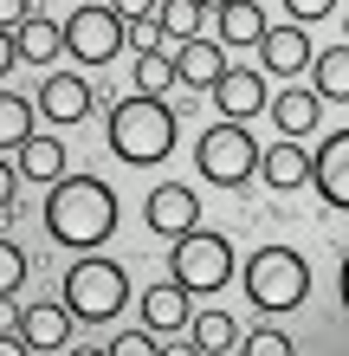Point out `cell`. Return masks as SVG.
I'll return each mask as SVG.
<instances>
[{
    "mask_svg": "<svg viewBox=\"0 0 349 356\" xmlns=\"http://www.w3.org/2000/svg\"><path fill=\"white\" fill-rule=\"evenodd\" d=\"M175 72H181V91H214L227 78V39L220 33H201V39H181L175 46Z\"/></svg>",
    "mask_w": 349,
    "mask_h": 356,
    "instance_id": "11",
    "label": "cell"
},
{
    "mask_svg": "<svg viewBox=\"0 0 349 356\" xmlns=\"http://www.w3.org/2000/svg\"><path fill=\"white\" fill-rule=\"evenodd\" d=\"M323 104H330V97H323L317 85H298V78H291V85L272 97V123H278V136H317Z\"/></svg>",
    "mask_w": 349,
    "mask_h": 356,
    "instance_id": "15",
    "label": "cell"
},
{
    "mask_svg": "<svg viewBox=\"0 0 349 356\" xmlns=\"http://www.w3.org/2000/svg\"><path fill=\"white\" fill-rule=\"evenodd\" d=\"M65 46H71V58L78 65H110V58L130 46V19H123L110 0H85V7H71V19H65Z\"/></svg>",
    "mask_w": 349,
    "mask_h": 356,
    "instance_id": "7",
    "label": "cell"
},
{
    "mask_svg": "<svg viewBox=\"0 0 349 356\" xmlns=\"http://www.w3.org/2000/svg\"><path fill=\"white\" fill-rule=\"evenodd\" d=\"M265 78H272V72H239V65H233V72L214 85L220 117H239V123H253L259 111H272V91H265Z\"/></svg>",
    "mask_w": 349,
    "mask_h": 356,
    "instance_id": "16",
    "label": "cell"
},
{
    "mask_svg": "<svg viewBox=\"0 0 349 356\" xmlns=\"http://www.w3.org/2000/svg\"><path fill=\"white\" fill-rule=\"evenodd\" d=\"M155 337H162V330H149V324H136V330H117V337H110L104 350H110V356H155V350H162Z\"/></svg>",
    "mask_w": 349,
    "mask_h": 356,
    "instance_id": "28",
    "label": "cell"
},
{
    "mask_svg": "<svg viewBox=\"0 0 349 356\" xmlns=\"http://www.w3.org/2000/svg\"><path fill=\"white\" fill-rule=\"evenodd\" d=\"M117 220H123V201L104 175H58L46 188V234L71 253H97L104 240H117Z\"/></svg>",
    "mask_w": 349,
    "mask_h": 356,
    "instance_id": "1",
    "label": "cell"
},
{
    "mask_svg": "<svg viewBox=\"0 0 349 356\" xmlns=\"http://www.w3.org/2000/svg\"><path fill=\"white\" fill-rule=\"evenodd\" d=\"M19 162V175H26V188H52L58 175H71L65 169V136H26L19 149H7Z\"/></svg>",
    "mask_w": 349,
    "mask_h": 356,
    "instance_id": "18",
    "label": "cell"
},
{
    "mask_svg": "<svg viewBox=\"0 0 349 356\" xmlns=\"http://www.w3.org/2000/svg\"><path fill=\"white\" fill-rule=\"evenodd\" d=\"M311 298V259L284 240H265L246 253V305L265 311V318H284Z\"/></svg>",
    "mask_w": 349,
    "mask_h": 356,
    "instance_id": "3",
    "label": "cell"
},
{
    "mask_svg": "<svg viewBox=\"0 0 349 356\" xmlns=\"http://www.w3.org/2000/svg\"><path fill=\"white\" fill-rule=\"evenodd\" d=\"M130 85H136V91H149V97H162L169 85H181V72H175V52H169V46H155V52H136V65H130Z\"/></svg>",
    "mask_w": 349,
    "mask_h": 356,
    "instance_id": "21",
    "label": "cell"
},
{
    "mask_svg": "<svg viewBox=\"0 0 349 356\" xmlns=\"http://www.w3.org/2000/svg\"><path fill=\"white\" fill-rule=\"evenodd\" d=\"M317 195L337 207V214H349V130H330L317 143Z\"/></svg>",
    "mask_w": 349,
    "mask_h": 356,
    "instance_id": "17",
    "label": "cell"
},
{
    "mask_svg": "<svg viewBox=\"0 0 349 356\" xmlns=\"http://www.w3.org/2000/svg\"><path fill=\"white\" fill-rule=\"evenodd\" d=\"M97 85L85 72H46V85H39V117L52 123V130H71V123H85L97 111Z\"/></svg>",
    "mask_w": 349,
    "mask_h": 356,
    "instance_id": "9",
    "label": "cell"
},
{
    "mask_svg": "<svg viewBox=\"0 0 349 356\" xmlns=\"http://www.w3.org/2000/svg\"><path fill=\"white\" fill-rule=\"evenodd\" d=\"M33 117H39V104H26L19 91H0V149H19V143H26Z\"/></svg>",
    "mask_w": 349,
    "mask_h": 356,
    "instance_id": "25",
    "label": "cell"
},
{
    "mask_svg": "<svg viewBox=\"0 0 349 356\" xmlns=\"http://www.w3.org/2000/svg\"><path fill=\"white\" fill-rule=\"evenodd\" d=\"M284 13L304 19V26H317V19H330V13H337V0H284Z\"/></svg>",
    "mask_w": 349,
    "mask_h": 356,
    "instance_id": "29",
    "label": "cell"
},
{
    "mask_svg": "<svg viewBox=\"0 0 349 356\" xmlns=\"http://www.w3.org/2000/svg\"><path fill=\"white\" fill-rule=\"evenodd\" d=\"M169 272L188 291H227L233 279H239V253H233V240L227 234H214V227H194V234H181L175 246H169Z\"/></svg>",
    "mask_w": 349,
    "mask_h": 356,
    "instance_id": "6",
    "label": "cell"
},
{
    "mask_svg": "<svg viewBox=\"0 0 349 356\" xmlns=\"http://www.w3.org/2000/svg\"><path fill=\"white\" fill-rule=\"evenodd\" d=\"M162 33H169V46H181V39H201V26L214 19V7H201V0H162Z\"/></svg>",
    "mask_w": 349,
    "mask_h": 356,
    "instance_id": "23",
    "label": "cell"
},
{
    "mask_svg": "<svg viewBox=\"0 0 349 356\" xmlns=\"http://www.w3.org/2000/svg\"><path fill=\"white\" fill-rule=\"evenodd\" d=\"M13 39H19V52H26V65H52L58 52H71V46H65V26L46 19V13H33L26 26H13Z\"/></svg>",
    "mask_w": 349,
    "mask_h": 356,
    "instance_id": "19",
    "label": "cell"
},
{
    "mask_svg": "<svg viewBox=\"0 0 349 356\" xmlns=\"http://www.w3.org/2000/svg\"><path fill=\"white\" fill-rule=\"evenodd\" d=\"M175 130H181V111L169 97H149V91H130L117 97L104 111V143L117 162H130V169H155V162H169L175 149Z\"/></svg>",
    "mask_w": 349,
    "mask_h": 356,
    "instance_id": "2",
    "label": "cell"
},
{
    "mask_svg": "<svg viewBox=\"0 0 349 356\" xmlns=\"http://www.w3.org/2000/svg\"><path fill=\"white\" fill-rule=\"evenodd\" d=\"M142 324L162 330V337H175V330H188L194 324V291L175 279H155V285H142Z\"/></svg>",
    "mask_w": 349,
    "mask_h": 356,
    "instance_id": "13",
    "label": "cell"
},
{
    "mask_svg": "<svg viewBox=\"0 0 349 356\" xmlns=\"http://www.w3.org/2000/svg\"><path fill=\"white\" fill-rule=\"evenodd\" d=\"M239 350H246V356H291L298 343L284 337L278 324H259V330H246V343H239Z\"/></svg>",
    "mask_w": 349,
    "mask_h": 356,
    "instance_id": "27",
    "label": "cell"
},
{
    "mask_svg": "<svg viewBox=\"0 0 349 356\" xmlns=\"http://www.w3.org/2000/svg\"><path fill=\"white\" fill-rule=\"evenodd\" d=\"M65 305L78 324H110L123 318V305H130V272L104 253H78L71 272H65Z\"/></svg>",
    "mask_w": 349,
    "mask_h": 356,
    "instance_id": "5",
    "label": "cell"
},
{
    "mask_svg": "<svg viewBox=\"0 0 349 356\" xmlns=\"http://www.w3.org/2000/svg\"><path fill=\"white\" fill-rule=\"evenodd\" d=\"M265 181L278 188V195H298V188L317 181V149H304V136H278L272 149H265Z\"/></svg>",
    "mask_w": 349,
    "mask_h": 356,
    "instance_id": "14",
    "label": "cell"
},
{
    "mask_svg": "<svg viewBox=\"0 0 349 356\" xmlns=\"http://www.w3.org/2000/svg\"><path fill=\"white\" fill-rule=\"evenodd\" d=\"M214 33L227 39V46H259V39H265V13H259V0H227V7L214 13Z\"/></svg>",
    "mask_w": 349,
    "mask_h": 356,
    "instance_id": "20",
    "label": "cell"
},
{
    "mask_svg": "<svg viewBox=\"0 0 349 356\" xmlns=\"http://www.w3.org/2000/svg\"><path fill=\"white\" fill-rule=\"evenodd\" d=\"M259 169H265V149L239 117H220L194 136V175L207 188H246Z\"/></svg>",
    "mask_w": 349,
    "mask_h": 356,
    "instance_id": "4",
    "label": "cell"
},
{
    "mask_svg": "<svg viewBox=\"0 0 349 356\" xmlns=\"http://www.w3.org/2000/svg\"><path fill=\"white\" fill-rule=\"evenodd\" d=\"M201 7H214V13H220V7H227V0H201Z\"/></svg>",
    "mask_w": 349,
    "mask_h": 356,
    "instance_id": "33",
    "label": "cell"
},
{
    "mask_svg": "<svg viewBox=\"0 0 349 356\" xmlns=\"http://www.w3.org/2000/svg\"><path fill=\"white\" fill-rule=\"evenodd\" d=\"M26 272H33L26 246H19V240H0V305H13L19 291H26Z\"/></svg>",
    "mask_w": 349,
    "mask_h": 356,
    "instance_id": "26",
    "label": "cell"
},
{
    "mask_svg": "<svg viewBox=\"0 0 349 356\" xmlns=\"http://www.w3.org/2000/svg\"><path fill=\"white\" fill-rule=\"evenodd\" d=\"M259 58H265V72H272V78H304V72L317 65V52H311V33H304V19L265 26V39H259Z\"/></svg>",
    "mask_w": 349,
    "mask_h": 356,
    "instance_id": "12",
    "label": "cell"
},
{
    "mask_svg": "<svg viewBox=\"0 0 349 356\" xmlns=\"http://www.w3.org/2000/svg\"><path fill=\"white\" fill-rule=\"evenodd\" d=\"M110 7H117L123 19H155V13H162V0H110Z\"/></svg>",
    "mask_w": 349,
    "mask_h": 356,
    "instance_id": "31",
    "label": "cell"
},
{
    "mask_svg": "<svg viewBox=\"0 0 349 356\" xmlns=\"http://www.w3.org/2000/svg\"><path fill=\"white\" fill-rule=\"evenodd\" d=\"M188 337L201 343V356H227V350L246 343V337H239V324L227 318V311H201V318L188 324Z\"/></svg>",
    "mask_w": 349,
    "mask_h": 356,
    "instance_id": "22",
    "label": "cell"
},
{
    "mask_svg": "<svg viewBox=\"0 0 349 356\" xmlns=\"http://www.w3.org/2000/svg\"><path fill=\"white\" fill-rule=\"evenodd\" d=\"M337 291H343V311H349V253H343V266H337Z\"/></svg>",
    "mask_w": 349,
    "mask_h": 356,
    "instance_id": "32",
    "label": "cell"
},
{
    "mask_svg": "<svg viewBox=\"0 0 349 356\" xmlns=\"http://www.w3.org/2000/svg\"><path fill=\"white\" fill-rule=\"evenodd\" d=\"M26 19H33V0H0V26H26Z\"/></svg>",
    "mask_w": 349,
    "mask_h": 356,
    "instance_id": "30",
    "label": "cell"
},
{
    "mask_svg": "<svg viewBox=\"0 0 349 356\" xmlns=\"http://www.w3.org/2000/svg\"><path fill=\"white\" fill-rule=\"evenodd\" d=\"M142 227L162 240H181V234H194L201 227V195H194V181H162L142 195Z\"/></svg>",
    "mask_w": 349,
    "mask_h": 356,
    "instance_id": "8",
    "label": "cell"
},
{
    "mask_svg": "<svg viewBox=\"0 0 349 356\" xmlns=\"http://www.w3.org/2000/svg\"><path fill=\"white\" fill-rule=\"evenodd\" d=\"M0 318H13L19 330H26L33 356H58V350H71V324H78V318H71V305H65V298H58V305H26V311L7 305Z\"/></svg>",
    "mask_w": 349,
    "mask_h": 356,
    "instance_id": "10",
    "label": "cell"
},
{
    "mask_svg": "<svg viewBox=\"0 0 349 356\" xmlns=\"http://www.w3.org/2000/svg\"><path fill=\"white\" fill-rule=\"evenodd\" d=\"M311 85L330 97V104H349V46H330V52H317V65H311Z\"/></svg>",
    "mask_w": 349,
    "mask_h": 356,
    "instance_id": "24",
    "label": "cell"
}]
</instances>
